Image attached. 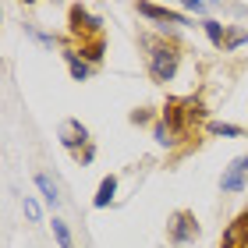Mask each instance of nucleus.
I'll use <instances>...</instances> for the list:
<instances>
[{
  "mask_svg": "<svg viewBox=\"0 0 248 248\" xmlns=\"http://www.w3.org/2000/svg\"><path fill=\"white\" fill-rule=\"evenodd\" d=\"M195 234H199L195 217H191V213H174V223H170V241L185 245V241H195Z\"/></svg>",
  "mask_w": 248,
  "mask_h": 248,
  "instance_id": "f03ea898",
  "label": "nucleus"
},
{
  "mask_svg": "<svg viewBox=\"0 0 248 248\" xmlns=\"http://www.w3.org/2000/svg\"><path fill=\"white\" fill-rule=\"evenodd\" d=\"M71 29H75V36H96L99 21L89 15L85 7H71Z\"/></svg>",
  "mask_w": 248,
  "mask_h": 248,
  "instance_id": "39448f33",
  "label": "nucleus"
},
{
  "mask_svg": "<svg viewBox=\"0 0 248 248\" xmlns=\"http://www.w3.org/2000/svg\"><path fill=\"white\" fill-rule=\"evenodd\" d=\"M139 15L156 18V21H174V25H185L181 15H174V11H167V7H153V4H139Z\"/></svg>",
  "mask_w": 248,
  "mask_h": 248,
  "instance_id": "0eeeda50",
  "label": "nucleus"
},
{
  "mask_svg": "<svg viewBox=\"0 0 248 248\" xmlns=\"http://www.w3.org/2000/svg\"><path fill=\"white\" fill-rule=\"evenodd\" d=\"M149 71L156 82H170L177 71V50L167 43H149Z\"/></svg>",
  "mask_w": 248,
  "mask_h": 248,
  "instance_id": "f257e3e1",
  "label": "nucleus"
},
{
  "mask_svg": "<svg viewBox=\"0 0 248 248\" xmlns=\"http://www.w3.org/2000/svg\"><path fill=\"white\" fill-rule=\"evenodd\" d=\"M64 57H67V67H71V75L78 78V82H85V78H89V64L78 61V53H64Z\"/></svg>",
  "mask_w": 248,
  "mask_h": 248,
  "instance_id": "9d476101",
  "label": "nucleus"
},
{
  "mask_svg": "<svg viewBox=\"0 0 248 248\" xmlns=\"http://www.w3.org/2000/svg\"><path fill=\"white\" fill-rule=\"evenodd\" d=\"M209 131H213V135H227V139H238V135H241L238 124H223V121H213Z\"/></svg>",
  "mask_w": 248,
  "mask_h": 248,
  "instance_id": "9b49d317",
  "label": "nucleus"
},
{
  "mask_svg": "<svg viewBox=\"0 0 248 248\" xmlns=\"http://www.w3.org/2000/svg\"><path fill=\"white\" fill-rule=\"evenodd\" d=\"M202 25H206V32H209V39L217 43V46H223V25H220V21H202Z\"/></svg>",
  "mask_w": 248,
  "mask_h": 248,
  "instance_id": "ddd939ff",
  "label": "nucleus"
},
{
  "mask_svg": "<svg viewBox=\"0 0 248 248\" xmlns=\"http://www.w3.org/2000/svg\"><path fill=\"white\" fill-rule=\"evenodd\" d=\"M220 248H248V213H241V217L227 227Z\"/></svg>",
  "mask_w": 248,
  "mask_h": 248,
  "instance_id": "20e7f679",
  "label": "nucleus"
},
{
  "mask_svg": "<svg viewBox=\"0 0 248 248\" xmlns=\"http://www.w3.org/2000/svg\"><path fill=\"white\" fill-rule=\"evenodd\" d=\"M21 209H25V217H29L32 223H39V206H36V199H32V195L21 199Z\"/></svg>",
  "mask_w": 248,
  "mask_h": 248,
  "instance_id": "4468645a",
  "label": "nucleus"
},
{
  "mask_svg": "<svg viewBox=\"0 0 248 248\" xmlns=\"http://www.w3.org/2000/svg\"><path fill=\"white\" fill-rule=\"evenodd\" d=\"M78 142H89V131H85V124H78V121H67V124H64V145H67V149H78Z\"/></svg>",
  "mask_w": 248,
  "mask_h": 248,
  "instance_id": "423d86ee",
  "label": "nucleus"
},
{
  "mask_svg": "<svg viewBox=\"0 0 248 248\" xmlns=\"http://www.w3.org/2000/svg\"><path fill=\"white\" fill-rule=\"evenodd\" d=\"M53 238H57L61 248H71V231L64 227V220H53Z\"/></svg>",
  "mask_w": 248,
  "mask_h": 248,
  "instance_id": "f8f14e48",
  "label": "nucleus"
},
{
  "mask_svg": "<svg viewBox=\"0 0 248 248\" xmlns=\"http://www.w3.org/2000/svg\"><path fill=\"white\" fill-rule=\"evenodd\" d=\"M36 185H39L43 199H46L50 206H57V202H61V195H57V185H50V177H46V174H36Z\"/></svg>",
  "mask_w": 248,
  "mask_h": 248,
  "instance_id": "1a4fd4ad",
  "label": "nucleus"
},
{
  "mask_svg": "<svg viewBox=\"0 0 248 248\" xmlns=\"http://www.w3.org/2000/svg\"><path fill=\"white\" fill-rule=\"evenodd\" d=\"M156 142H160V145H170V142H174V131L167 128V124H160V128H156Z\"/></svg>",
  "mask_w": 248,
  "mask_h": 248,
  "instance_id": "2eb2a0df",
  "label": "nucleus"
},
{
  "mask_svg": "<svg viewBox=\"0 0 248 248\" xmlns=\"http://www.w3.org/2000/svg\"><path fill=\"white\" fill-rule=\"evenodd\" d=\"M114 191H117V177L110 174V177H103V181H99V191H96V209H107L110 202H114Z\"/></svg>",
  "mask_w": 248,
  "mask_h": 248,
  "instance_id": "6e6552de",
  "label": "nucleus"
},
{
  "mask_svg": "<svg viewBox=\"0 0 248 248\" xmlns=\"http://www.w3.org/2000/svg\"><path fill=\"white\" fill-rule=\"evenodd\" d=\"M245 174H248V153L238 156V160L227 167V174L220 177V188H223V191H241V188H245Z\"/></svg>",
  "mask_w": 248,
  "mask_h": 248,
  "instance_id": "7ed1b4c3",
  "label": "nucleus"
},
{
  "mask_svg": "<svg viewBox=\"0 0 248 248\" xmlns=\"http://www.w3.org/2000/svg\"><path fill=\"white\" fill-rule=\"evenodd\" d=\"M185 7H188V11H195V15H202V11H206V4H202V0H188Z\"/></svg>",
  "mask_w": 248,
  "mask_h": 248,
  "instance_id": "dca6fc26",
  "label": "nucleus"
}]
</instances>
